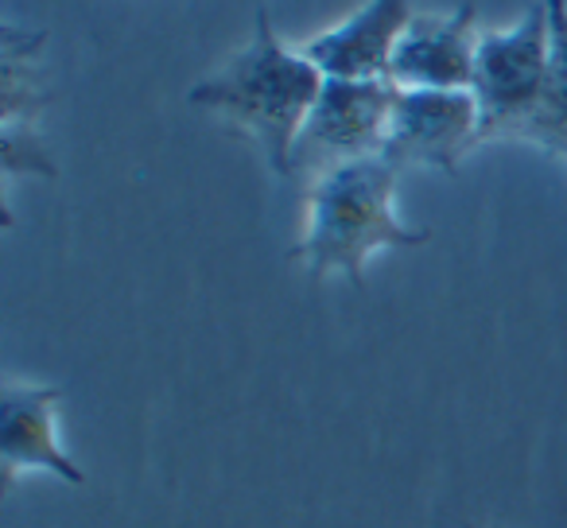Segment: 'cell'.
<instances>
[{
    "instance_id": "1",
    "label": "cell",
    "mask_w": 567,
    "mask_h": 528,
    "mask_svg": "<svg viewBox=\"0 0 567 528\" xmlns=\"http://www.w3.org/2000/svg\"><path fill=\"white\" fill-rule=\"evenodd\" d=\"M323 90V71L300 48L276 35L265 9H257L249 43L234 51L218 71L187 90V102L226 121L257 144L268 172L292 179V148Z\"/></svg>"
},
{
    "instance_id": "2",
    "label": "cell",
    "mask_w": 567,
    "mask_h": 528,
    "mask_svg": "<svg viewBox=\"0 0 567 528\" xmlns=\"http://www.w3.org/2000/svg\"><path fill=\"white\" fill-rule=\"evenodd\" d=\"M396 175L385 156H370L311 179L303 237L292 249L311 280L342 277L362 288L378 252L427 245V229L396 218Z\"/></svg>"
},
{
    "instance_id": "3",
    "label": "cell",
    "mask_w": 567,
    "mask_h": 528,
    "mask_svg": "<svg viewBox=\"0 0 567 528\" xmlns=\"http://www.w3.org/2000/svg\"><path fill=\"white\" fill-rule=\"evenodd\" d=\"M548 79V9L544 0L505 32H482L474 51L471 94L482 113V144L494 136L525 141L540 113Z\"/></svg>"
},
{
    "instance_id": "4",
    "label": "cell",
    "mask_w": 567,
    "mask_h": 528,
    "mask_svg": "<svg viewBox=\"0 0 567 528\" xmlns=\"http://www.w3.org/2000/svg\"><path fill=\"white\" fill-rule=\"evenodd\" d=\"M396 86L389 79H323L316 105L292 148V175L319 179L323 172L385 152Z\"/></svg>"
},
{
    "instance_id": "5",
    "label": "cell",
    "mask_w": 567,
    "mask_h": 528,
    "mask_svg": "<svg viewBox=\"0 0 567 528\" xmlns=\"http://www.w3.org/2000/svg\"><path fill=\"white\" fill-rule=\"evenodd\" d=\"M482 144V113L471 90H396L381 156L401 167L455 175L466 152Z\"/></svg>"
},
{
    "instance_id": "6",
    "label": "cell",
    "mask_w": 567,
    "mask_h": 528,
    "mask_svg": "<svg viewBox=\"0 0 567 528\" xmlns=\"http://www.w3.org/2000/svg\"><path fill=\"white\" fill-rule=\"evenodd\" d=\"M63 389L51 381H4L0 404V455H4V486H17L24 474L40 470L66 486H86L79 458L66 451L59 432Z\"/></svg>"
},
{
    "instance_id": "7",
    "label": "cell",
    "mask_w": 567,
    "mask_h": 528,
    "mask_svg": "<svg viewBox=\"0 0 567 528\" xmlns=\"http://www.w3.org/2000/svg\"><path fill=\"white\" fill-rule=\"evenodd\" d=\"M478 35L474 4H458L451 17H412L389 63V82L396 90H471Z\"/></svg>"
},
{
    "instance_id": "8",
    "label": "cell",
    "mask_w": 567,
    "mask_h": 528,
    "mask_svg": "<svg viewBox=\"0 0 567 528\" xmlns=\"http://www.w3.org/2000/svg\"><path fill=\"white\" fill-rule=\"evenodd\" d=\"M409 24V0H365L342 24L300 43V51L323 71V79H389L393 51Z\"/></svg>"
},
{
    "instance_id": "9",
    "label": "cell",
    "mask_w": 567,
    "mask_h": 528,
    "mask_svg": "<svg viewBox=\"0 0 567 528\" xmlns=\"http://www.w3.org/2000/svg\"><path fill=\"white\" fill-rule=\"evenodd\" d=\"M548 9V79H544L540 113L525 141L567 159V0H544Z\"/></svg>"
},
{
    "instance_id": "10",
    "label": "cell",
    "mask_w": 567,
    "mask_h": 528,
    "mask_svg": "<svg viewBox=\"0 0 567 528\" xmlns=\"http://www.w3.org/2000/svg\"><path fill=\"white\" fill-rule=\"evenodd\" d=\"M40 48H43V32L4 24V40H0V63H4V125H35L43 102H48V94L40 86Z\"/></svg>"
},
{
    "instance_id": "11",
    "label": "cell",
    "mask_w": 567,
    "mask_h": 528,
    "mask_svg": "<svg viewBox=\"0 0 567 528\" xmlns=\"http://www.w3.org/2000/svg\"><path fill=\"white\" fill-rule=\"evenodd\" d=\"M0 141H4L0 148H4V175H9V179H17V175L55 179V159H51L48 144H43L35 125H4Z\"/></svg>"
},
{
    "instance_id": "12",
    "label": "cell",
    "mask_w": 567,
    "mask_h": 528,
    "mask_svg": "<svg viewBox=\"0 0 567 528\" xmlns=\"http://www.w3.org/2000/svg\"><path fill=\"white\" fill-rule=\"evenodd\" d=\"M471 528H482V525H471Z\"/></svg>"
}]
</instances>
